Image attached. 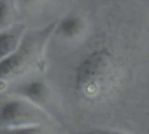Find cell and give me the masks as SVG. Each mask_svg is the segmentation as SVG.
Here are the masks:
<instances>
[{
	"label": "cell",
	"instance_id": "1",
	"mask_svg": "<svg viewBox=\"0 0 149 134\" xmlns=\"http://www.w3.org/2000/svg\"><path fill=\"white\" fill-rule=\"evenodd\" d=\"M118 61L111 50L102 47L88 53L74 73L73 87L79 97L95 102L104 98L116 85Z\"/></svg>",
	"mask_w": 149,
	"mask_h": 134
},
{
	"label": "cell",
	"instance_id": "2",
	"mask_svg": "<svg viewBox=\"0 0 149 134\" xmlns=\"http://www.w3.org/2000/svg\"><path fill=\"white\" fill-rule=\"evenodd\" d=\"M58 21L54 19L40 28L26 31L17 49L8 57L0 60V79H13L34 68L41 60Z\"/></svg>",
	"mask_w": 149,
	"mask_h": 134
},
{
	"label": "cell",
	"instance_id": "3",
	"mask_svg": "<svg viewBox=\"0 0 149 134\" xmlns=\"http://www.w3.org/2000/svg\"><path fill=\"white\" fill-rule=\"evenodd\" d=\"M49 122L50 117L42 107L23 97L8 100L0 107V127L46 125Z\"/></svg>",
	"mask_w": 149,
	"mask_h": 134
},
{
	"label": "cell",
	"instance_id": "4",
	"mask_svg": "<svg viewBox=\"0 0 149 134\" xmlns=\"http://www.w3.org/2000/svg\"><path fill=\"white\" fill-rule=\"evenodd\" d=\"M18 93L25 99L42 107L50 98V90L47 85L40 80H33L18 88Z\"/></svg>",
	"mask_w": 149,
	"mask_h": 134
},
{
	"label": "cell",
	"instance_id": "5",
	"mask_svg": "<svg viewBox=\"0 0 149 134\" xmlns=\"http://www.w3.org/2000/svg\"><path fill=\"white\" fill-rule=\"evenodd\" d=\"M24 26L17 25L0 33V60L12 54L19 47L24 33Z\"/></svg>",
	"mask_w": 149,
	"mask_h": 134
},
{
	"label": "cell",
	"instance_id": "6",
	"mask_svg": "<svg viewBox=\"0 0 149 134\" xmlns=\"http://www.w3.org/2000/svg\"><path fill=\"white\" fill-rule=\"evenodd\" d=\"M83 28V20L77 15L70 14L59 19L55 31L63 38L73 39L82 32Z\"/></svg>",
	"mask_w": 149,
	"mask_h": 134
},
{
	"label": "cell",
	"instance_id": "7",
	"mask_svg": "<svg viewBox=\"0 0 149 134\" xmlns=\"http://www.w3.org/2000/svg\"><path fill=\"white\" fill-rule=\"evenodd\" d=\"M45 125L24 127H0V134H45Z\"/></svg>",
	"mask_w": 149,
	"mask_h": 134
},
{
	"label": "cell",
	"instance_id": "8",
	"mask_svg": "<svg viewBox=\"0 0 149 134\" xmlns=\"http://www.w3.org/2000/svg\"><path fill=\"white\" fill-rule=\"evenodd\" d=\"M11 17V6L6 1H0V26H4Z\"/></svg>",
	"mask_w": 149,
	"mask_h": 134
},
{
	"label": "cell",
	"instance_id": "9",
	"mask_svg": "<svg viewBox=\"0 0 149 134\" xmlns=\"http://www.w3.org/2000/svg\"><path fill=\"white\" fill-rule=\"evenodd\" d=\"M84 134H126V133L117 131H111V130H92Z\"/></svg>",
	"mask_w": 149,
	"mask_h": 134
}]
</instances>
